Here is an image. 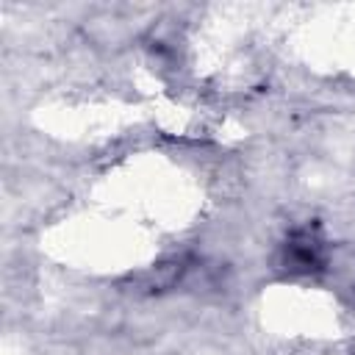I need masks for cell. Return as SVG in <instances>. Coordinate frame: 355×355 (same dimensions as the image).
<instances>
[{"mask_svg":"<svg viewBox=\"0 0 355 355\" xmlns=\"http://www.w3.org/2000/svg\"><path fill=\"white\" fill-rule=\"evenodd\" d=\"M283 269L294 272V275H311L319 272L324 266V244L319 239L316 230L302 227L294 230L291 239L283 244V255H280Z\"/></svg>","mask_w":355,"mask_h":355,"instance_id":"obj_1","label":"cell"}]
</instances>
